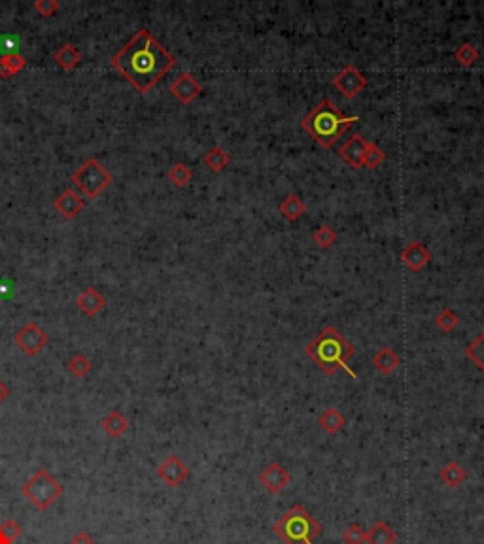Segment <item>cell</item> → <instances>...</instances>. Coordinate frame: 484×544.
<instances>
[{
  "label": "cell",
  "mask_w": 484,
  "mask_h": 544,
  "mask_svg": "<svg viewBox=\"0 0 484 544\" xmlns=\"http://www.w3.org/2000/svg\"><path fill=\"white\" fill-rule=\"evenodd\" d=\"M112 67L119 70L136 87V91L148 93L169 70L176 67V59L150 31L142 29L112 57Z\"/></svg>",
  "instance_id": "6da1fadb"
},
{
  "label": "cell",
  "mask_w": 484,
  "mask_h": 544,
  "mask_svg": "<svg viewBox=\"0 0 484 544\" xmlns=\"http://www.w3.org/2000/svg\"><path fill=\"white\" fill-rule=\"evenodd\" d=\"M305 354L316 363L320 371H324L329 376L337 373L339 369H343L352 378H358L354 371L348 367V361L354 355V348L335 327H325L320 331L318 336L307 346Z\"/></svg>",
  "instance_id": "7a4b0ae2"
},
{
  "label": "cell",
  "mask_w": 484,
  "mask_h": 544,
  "mask_svg": "<svg viewBox=\"0 0 484 544\" xmlns=\"http://www.w3.org/2000/svg\"><path fill=\"white\" fill-rule=\"evenodd\" d=\"M358 119H360L358 116H344L343 112L331 102L329 97H324L307 116L303 117L301 127L307 135L313 136L320 146L327 150Z\"/></svg>",
  "instance_id": "3957f363"
},
{
  "label": "cell",
  "mask_w": 484,
  "mask_h": 544,
  "mask_svg": "<svg viewBox=\"0 0 484 544\" xmlns=\"http://www.w3.org/2000/svg\"><path fill=\"white\" fill-rule=\"evenodd\" d=\"M273 531L286 544H313L322 533V526L303 505H294L276 522Z\"/></svg>",
  "instance_id": "277c9868"
},
{
  "label": "cell",
  "mask_w": 484,
  "mask_h": 544,
  "mask_svg": "<svg viewBox=\"0 0 484 544\" xmlns=\"http://www.w3.org/2000/svg\"><path fill=\"white\" fill-rule=\"evenodd\" d=\"M25 499L32 503L38 510H46L51 505H55L57 499L63 496V484L57 482V478L46 469H38L27 482L23 484Z\"/></svg>",
  "instance_id": "5b68a950"
},
{
  "label": "cell",
  "mask_w": 484,
  "mask_h": 544,
  "mask_svg": "<svg viewBox=\"0 0 484 544\" xmlns=\"http://www.w3.org/2000/svg\"><path fill=\"white\" fill-rule=\"evenodd\" d=\"M72 182L84 195L89 199H97L114 182V176L97 159H87L72 174Z\"/></svg>",
  "instance_id": "8992f818"
},
{
  "label": "cell",
  "mask_w": 484,
  "mask_h": 544,
  "mask_svg": "<svg viewBox=\"0 0 484 544\" xmlns=\"http://www.w3.org/2000/svg\"><path fill=\"white\" fill-rule=\"evenodd\" d=\"M48 333L40 327L34 321H29V324H25L21 329L15 333L13 336V343L18 344V348L23 352L25 355H29V357H34L46 348V344H48Z\"/></svg>",
  "instance_id": "52a82bcc"
},
{
  "label": "cell",
  "mask_w": 484,
  "mask_h": 544,
  "mask_svg": "<svg viewBox=\"0 0 484 544\" xmlns=\"http://www.w3.org/2000/svg\"><path fill=\"white\" fill-rule=\"evenodd\" d=\"M333 87L341 91L344 98H355L360 93L367 87V78L363 76L360 68L354 65H346L341 72L333 78Z\"/></svg>",
  "instance_id": "ba28073f"
},
{
  "label": "cell",
  "mask_w": 484,
  "mask_h": 544,
  "mask_svg": "<svg viewBox=\"0 0 484 544\" xmlns=\"http://www.w3.org/2000/svg\"><path fill=\"white\" fill-rule=\"evenodd\" d=\"M157 477L171 488H178L180 484L184 482L185 478L190 477V469L188 465L178 458L176 453H172L157 467Z\"/></svg>",
  "instance_id": "9c48e42d"
},
{
  "label": "cell",
  "mask_w": 484,
  "mask_h": 544,
  "mask_svg": "<svg viewBox=\"0 0 484 544\" xmlns=\"http://www.w3.org/2000/svg\"><path fill=\"white\" fill-rule=\"evenodd\" d=\"M289 480H292L289 472L286 471L278 461H273V463L267 465L263 471H261V475H259V482L263 484V488L267 489L269 493H273V496H276V493H280L282 489L288 488Z\"/></svg>",
  "instance_id": "30bf717a"
},
{
  "label": "cell",
  "mask_w": 484,
  "mask_h": 544,
  "mask_svg": "<svg viewBox=\"0 0 484 544\" xmlns=\"http://www.w3.org/2000/svg\"><path fill=\"white\" fill-rule=\"evenodd\" d=\"M201 84L191 76L190 72H182L176 80L171 84V95L182 105H191L201 95Z\"/></svg>",
  "instance_id": "8fae6325"
},
{
  "label": "cell",
  "mask_w": 484,
  "mask_h": 544,
  "mask_svg": "<svg viewBox=\"0 0 484 544\" xmlns=\"http://www.w3.org/2000/svg\"><path fill=\"white\" fill-rule=\"evenodd\" d=\"M369 142L363 138L362 135L350 136L348 140L344 142L339 155L348 163L352 168H363V157H365V150H367Z\"/></svg>",
  "instance_id": "7c38bea8"
},
{
  "label": "cell",
  "mask_w": 484,
  "mask_h": 544,
  "mask_svg": "<svg viewBox=\"0 0 484 544\" xmlns=\"http://www.w3.org/2000/svg\"><path fill=\"white\" fill-rule=\"evenodd\" d=\"M53 206H55V210L63 218L72 220V218L80 214L81 210L86 208V201H84V197L76 190H65L61 195L53 201Z\"/></svg>",
  "instance_id": "4fadbf2b"
},
{
  "label": "cell",
  "mask_w": 484,
  "mask_h": 544,
  "mask_svg": "<svg viewBox=\"0 0 484 544\" xmlns=\"http://www.w3.org/2000/svg\"><path fill=\"white\" fill-rule=\"evenodd\" d=\"M431 259V253L422 242H411L403 251H401V261H403L412 272H420V270L429 263Z\"/></svg>",
  "instance_id": "5bb4252c"
},
{
  "label": "cell",
  "mask_w": 484,
  "mask_h": 544,
  "mask_svg": "<svg viewBox=\"0 0 484 544\" xmlns=\"http://www.w3.org/2000/svg\"><path fill=\"white\" fill-rule=\"evenodd\" d=\"M76 305H78V308H80L86 316H91L93 318V316H97V314L105 308L106 300L95 288H86L80 293L78 300H76Z\"/></svg>",
  "instance_id": "9a60e30c"
},
{
  "label": "cell",
  "mask_w": 484,
  "mask_h": 544,
  "mask_svg": "<svg viewBox=\"0 0 484 544\" xmlns=\"http://www.w3.org/2000/svg\"><path fill=\"white\" fill-rule=\"evenodd\" d=\"M344 423H346V418H344L343 412L335 409V406L325 409L318 416L320 429L325 431L327 434H337L339 431L344 427Z\"/></svg>",
  "instance_id": "2e32d148"
},
{
  "label": "cell",
  "mask_w": 484,
  "mask_h": 544,
  "mask_svg": "<svg viewBox=\"0 0 484 544\" xmlns=\"http://www.w3.org/2000/svg\"><path fill=\"white\" fill-rule=\"evenodd\" d=\"M373 365L380 374H386L388 376V374H392L401 365V359H399V355L392 348L384 346V348H380L373 355Z\"/></svg>",
  "instance_id": "e0dca14e"
},
{
  "label": "cell",
  "mask_w": 484,
  "mask_h": 544,
  "mask_svg": "<svg viewBox=\"0 0 484 544\" xmlns=\"http://www.w3.org/2000/svg\"><path fill=\"white\" fill-rule=\"evenodd\" d=\"M129 429V420L123 416L119 410H112L110 414L103 420V431L112 439H119Z\"/></svg>",
  "instance_id": "ac0fdd59"
},
{
  "label": "cell",
  "mask_w": 484,
  "mask_h": 544,
  "mask_svg": "<svg viewBox=\"0 0 484 544\" xmlns=\"http://www.w3.org/2000/svg\"><path fill=\"white\" fill-rule=\"evenodd\" d=\"M439 478H441V482L448 488H458L460 484L466 482L467 478V471L462 467L460 463H456V461H448L445 467L439 472Z\"/></svg>",
  "instance_id": "d6986e66"
},
{
  "label": "cell",
  "mask_w": 484,
  "mask_h": 544,
  "mask_svg": "<svg viewBox=\"0 0 484 544\" xmlns=\"http://www.w3.org/2000/svg\"><path fill=\"white\" fill-rule=\"evenodd\" d=\"M278 210H280V214H282L288 221H297L305 215L307 206H305V202L301 201V197L288 195L282 202H280V204H278Z\"/></svg>",
  "instance_id": "ffe728a7"
},
{
  "label": "cell",
  "mask_w": 484,
  "mask_h": 544,
  "mask_svg": "<svg viewBox=\"0 0 484 544\" xmlns=\"http://www.w3.org/2000/svg\"><path fill=\"white\" fill-rule=\"evenodd\" d=\"M81 53L80 49L72 46V44H65L55 51V62L63 70H72L80 65Z\"/></svg>",
  "instance_id": "44dd1931"
},
{
  "label": "cell",
  "mask_w": 484,
  "mask_h": 544,
  "mask_svg": "<svg viewBox=\"0 0 484 544\" xmlns=\"http://www.w3.org/2000/svg\"><path fill=\"white\" fill-rule=\"evenodd\" d=\"M27 65L23 55H19V53H4V55L0 57V78H12L18 72H21Z\"/></svg>",
  "instance_id": "7402d4cb"
},
{
  "label": "cell",
  "mask_w": 484,
  "mask_h": 544,
  "mask_svg": "<svg viewBox=\"0 0 484 544\" xmlns=\"http://www.w3.org/2000/svg\"><path fill=\"white\" fill-rule=\"evenodd\" d=\"M395 533L386 522H377L367 533L369 544H395Z\"/></svg>",
  "instance_id": "603a6c76"
},
{
  "label": "cell",
  "mask_w": 484,
  "mask_h": 544,
  "mask_svg": "<svg viewBox=\"0 0 484 544\" xmlns=\"http://www.w3.org/2000/svg\"><path fill=\"white\" fill-rule=\"evenodd\" d=\"M202 161H204V165L209 166L212 172H221L227 165H229L231 157H229V153H227L223 147L216 146L204 155V159Z\"/></svg>",
  "instance_id": "cb8c5ba5"
},
{
  "label": "cell",
  "mask_w": 484,
  "mask_h": 544,
  "mask_svg": "<svg viewBox=\"0 0 484 544\" xmlns=\"http://www.w3.org/2000/svg\"><path fill=\"white\" fill-rule=\"evenodd\" d=\"M67 369H68V373L72 374V376H76V378H86L87 374L91 373L93 365H91V361L87 359L84 354H74L72 357L68 359Z\"/></svg>",
  "instance_id": "d4e9b609"
},
{
  "label": "cell",
  "mask_w": 484,
  "mask_h": 544,
  "mask_svg": "<svg viewBox=\"0 0 484 544\" xmlns=\"http://www.w3.org/2000/svg\"><path fill=\"white\" fill-rule=\"evenodd\" d=\"M191 178H193V172L188 165L184 163H176V165L171 166V171H169V180H171L172 185H176V187H185V185L190 184Z\"/></svg>",
  "instance_id": "484cf974"
},
{
  "label": "cell",
  "mask_w": 484,
  "mask_h": 544,
  "mask_svg": "<svg viewBox=\"0 0 484 544\" xmlns=\"http://www.w3.org/2000/svg\"><path fill=\"white\" fill-rule=\"evenodd\" d=\"M313 240L320 250H329L331 246H335V242H337V232L333 231L329 225H320L313 232Z\"/></svg>",
  "instance_id": "4316f807"
},
{
  "label": "cell",
  "mask_w": 484,
  "mask_h": 544,
  "mask_svg": "<svg viewBox=\"0 0 484 544\" xmlns=\"http://www.w3.org/2000/svg\"><path fill=\"white\" fill-rule=\"evenodd\" d=\"M454 59L460 62L462 67H473L478 59V49L471 42L462 44L460 48L454 51Z\"/></svg>",
  "instance_id": "83f0119b"
},
{
  "label": "cell",
  "mask_w": 484,
  "mask_h": 544,
  "mask_svg": "<svg viewBox=\"0 0 484 544\" xmlns=\"http://www.w3.org/2000/svg\"><path fill=\"white\" fill-rule=\"evenodd\" d=\"M21 526L15 520H6L0 524V544H13L21 537Z\"/></svg>",
  "instance_id": "f1b7e54d"
},
{
  "label": "cell",
  "mask_w": 484,
  "mask_h": 544,
  "mask_svg": "<svg viewBox=\"0 0 484 544\" xmlns=\"http://www.w3.org/2000/svg\"><path fill=\"white\" fill-rule=\"evenodd\" d=\"M384 152H382V147L379 144H374V142H369L367 150H365V157H363V168H369V171H373L379 165H382V161H384Z\"/></svg>",
  "instance_id": "f546056e"
},
{
  "label": "cell",
  "mask_w": 484,
  "mask_h": 544,
  "mask_svg": "<svg viewBox=\"0 0 484 544\" xmlns=\"http://www.w3.org/2000/svg\"><path fill=\"white\" fill-rule=\"evenodd\" d=\"M466 355L484 373V331L483 335L475 338L466 348Z\"/></svg>",
  "instance_id": "4dcf8cb0"
},
{
  "label": "cell",
  "mask_w": 484,
  "mask_h": 544,
  "mask_svg": "<svg viewBox=\"0 0 484 544\" xmlns=\"http://www.w3.org/2000/svg\"><path fill=\"white\" fill-rule=\"evenodd\" d=\"M458 324H460V318H458L450 308H443L441 312L437 314L436 325L441 331H445V333H452V331L458 327Z\"/></svg>",
  "instance_id": "1f68e13d"
},
{
  "label": "cell",
  "mask_w": 484,
  "mask_h": 544,
  "mask_svg": "<svg viewBox=\"0 0 484 544\" xmlns=\"http://www.w3.org/2000/svg\"><path fill=\"white\" fill-rule=\"evenodd\" d=\"M344 544H365L367 543V533L360 524H350L346 531L343 533Z\"/></svg>",
  "instance_id": "d6a6232c"
},
{
  "label": "cell",
  "mask_w": 484,
  "mask_h": 544,
  "mask_svg": "<svg viewBox=\"0 0 484 544\" xmlns=\"http://www.w3.org/2000/svg\"><path fill=\"white\" fill-rule=\"evenodd\" d=\"M32 6H34V10H37L42 18H51V15H55V12L59 10V2H57V0H37Z\"/></svg>",
  "instance_id": "836d02e7"
},
{
  "label": "cell",
  "mask_w": 484,
  "mask_h": 544,
  "mask_svg": "<svg viewBox=\"0 0 484 544\" xmlns=\"http://www.w3.org/2000/svg\"><path fill=\"white\" fill-rule=\"evenodd\" d=\"M70 544H95V540L87 531H78L70 538Z\"/></svg>",
  "instance_id": "e575fe53"
},
{
  "label": "cell",
  "mask_w": 484,
  "mask_h": 544,
  "mask_svg": "<svg viewBox=\"0 0 484 544\" xmlns=\"http://www.w3.org/2000/svg\"><path fill=\"white\" fill-rule=\"evenodd\" d=\"M13 44H18V42H15V40H13V38H0V48H2V49H10L8 53H18V51H15V46H13Z\"/></svg>",
  "instance_id": "d590c367"
},
{
  "label": "cell",
  "mask_w": 484,
  "mask_h": 544,
  "mask_svg": "<svg viewBox=\"0 0 484 544\" xmlns=\"http://www.w3.org/2000/svg\"><path fill=\"white\" fill-rule=\"evenodd\" d=\"M8 393H10V390H8V385L0 380V403L4 401V399L8 397Z\"/></svg>",
  "instance_id": "8d00e7d4"
}]
</instances>
